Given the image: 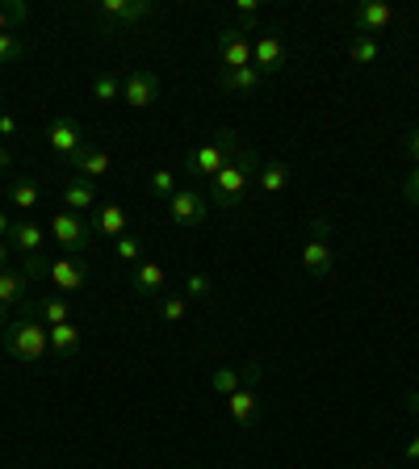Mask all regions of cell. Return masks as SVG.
<instances>
[{"mask_svg":"<svg viewBox=\"0 0 419 469\" xmlns=\"http://www.w3.org/2000/svg\"><path fill=\"white\" fill-rule=\"evenodd\" d=\"M5 243H9L13 251H22V256H34V251H43V227H38V222H13Z\"/></svg>","mask_w":419,"mask_h":469,"instance_id":"cell-18","label":"cell"},{"mask_svg":"<svg viewBox=\"0 0 419 469\" xmlns=\"http://www.w3.org/2000/svg\"><path fill=\"white\" fill-rule=\"evenodd\" d=\"M22 277H25V281H43V277H51V260H46L43 251L25 256V260H22Z\"/></svg>","mask_w":419,"mask_h":469,"instance_id":"cell-31","label":"cell"},{"mask_svg":"<svg viewBox=\"0 0 419 469\" xmlns=\"http://www.w3.org/2000/svg\"><path fill=\"white\" fill-rule=\"evenodd\" d=\"M243 382H248V369H231V365H219V369L210 373V390L222 394V398H227V394H235Z\"/></svg>","mask_w":419,"mask_h":469,"instance_id":"cell-25","label":"cell"},{"mask_svg":"<svg viewBox=\"0 0 419 469\" xmlns=\"http://www.w3.org/2000/svg\"><path fill=\"white\" fill-rule=\"evenodd\" d=\"M403 147H407V155L415 160V168H419V126H411L407 131V139H403Z\"/></svg>","mask_w":419,"mask_h":469,"instance_id":"cell-37","label":"cell"},{"mask_svg":"<svg viewBox=\"0 0 419 469\" xmlns=\"http://www.w3.org/2000/svg\"><path fill=\"white\" fill-rule=\"evenodd\" d=\"M219 84L227 93H256V88L265 84V76L256 67H235V72H219Z\"/></svg>","mask_w":419,"mask_h":469,"instance_id":"cell-21","label":"cell"},{"mask_svg":"<svg viewBox=\"0 0 419 469\" xmlns=\"http://www.w3.org/2000/svg\"><path fill=\"white\" fill-rule=\"evenodd\" d=\"M155 0H101L97 5V17L105 30H118V25H134V22H147V17H155Z\"/></svg>","mask_w":419,"mask_h":469,"instance_id":"cell-5","label":"cell"},{"mask_svg":"<svg viewBox=\"0 0 419 469\" xmlns=\"http://www.w3.org/2000/svg\"><path fill=\"white\" fill-rule=\"evenodd\" d=\"M9 243H5V239H0V273H5V269H9Z\"/></svg>","mask_w":419,"mask_h":469,"instance_id":"cell-44","label":"cell"},{"mask_svg":"<svg viewBox=\"0 0 419 469\" xmlns=\"http://www.w3.org/2000/svg\"><path fill=\"white\" fill-rule=\"evenodd\" d=\"M210 289H214V285H210L206 273H189L185 277V294L189 298H210Z\"/></svg>","mask_w":419,"mask_h":469,"instance_id":"cell-35","label":"cell"},{"mask_svg":"<svg viewBox=\"0 0 419 469\" xmlns=\"http://www.w3.org/2000/svg\"><path fill=\"white\" fill-rule=\"evenodd\" d=\"M25 17H30V9H25L22 0H13V5H0V34H13V25H22Z\"/></svg>","mask_w":419,"mask_h":469,"instance_id":"cell-30","label":"cell"},{"mask_svg":"<svg viewBox=\"0 0 419 469\" xmlns=\"http://www.w3.org/2000/svg\"><path fill=\"white\" fill-rule=\"evenodd\" d=\"M9 201L17 210H34L38 201H43V189H38V181H30V176H17L9 185Z\"/></svg>","mask_w":419,"mask_h":469,"instance_id":"cell-24","label":"cell"},{"mask_svg":"<svg viewBox=\"0 0 419 469\" xmlns=\"http://www.w3.org/2000/svg\"><path fill=\"white\" fill-rule=\"evenodd\" d=\"M390 22H395V5H390V0H361L353 9V30L369 34V38H377Z\"/></svg>","mask_w":419,"mask_h":469,"instance_id":"cell-12","label":"cell"},{"mask_svg":"<svg viewBox=\"0 0 419 469\" xmlns=\"http://www.w3.org/2000/svg\"><path fill=\"white\" fill-rule=\"evenodd\" d=\"M67 164L76 168V176L80 181H105V176H110V151H105V147H93V142H84V147H80L76 155H72V160H67Z\"/></svg>","mask_w":419,"mask_h":469,"instance_id":"cell-13","label":"cell"},{"mask_svg":"<svg viewBox=\"0 0 419 469\" xmlns=\"http://www.w3.org/2000/svg\"><path fill=\"white\" fill-rule=\"evenodd\" d=\"M302 264H307L310 277H331V269H336V248H331L327 219L310 222V239H307V248H302Z\"/></svg>","mask_w":419,"mask_h":469,"instance_id":"cell-4","label":"cell"},{"mask_svg":"<svg viewBox=\"0 0 419 469\" xmlns=\"http://www.w3.org/2000/svg\"><path fill=\"white\" fill-rule=\"evenodd\" d=\"M0 344H5V352H9L17 365H38V360L51 352V331H46V323L38 318V306L22 302V318H13L9 327L0 331Z\"/></svg>","mask_w":419,"mask_h":469,"instance_id":"cell-1","label":"cell"},{"mask_svg":"<svg viewBox=\"0 0 419 469\" xmlns=\"http://www.w3.org/2000/svg\"><path fill=\"white\" fill-rule=\"evenodd\" d=\"M51 281L63 289V294H76L89 285V264L80 260V256H63V260L51 264Z\"/></svg>","mask_w":419,"mask_h":469,"instance_id":"cell-15","label":"cell"},{"mask_svg":"<svg viewBox=\"0 0 419 469\" xmlns=\"http://www.w3.org/2000/svg\"><path fill=\"white\" fill-rule=\"evenodd\" d=\"M160 315H164L168 323H180V318L189 315V298H177V294H168L164 302H160Z\"/></svg>","mask_w":419,"mask_h":469,"instance_id":"cell-33","label":"cell"},{"mask_svg":"<svg viewBox=\"0 0 419 469\" xmlns=\"http://www.w3.org/2000/svg\"><path fill=\"white\" fill-rule=\"evenodd\" d=\"M256 172H260V151H256V147H243L231 164L210 181L206 201H210V206H219V210L239 206L243 197H248V185L256 181Z\"/></svg>","mask_w":419,"mask_h":469,"instance_id":"cell-2","label":"cell"},{"mask_svg":"<svg viewBox=\"0 0 419 469\" xmlns=\"http://www.w3.org/2000/svg\"><path fill=\"white\" fill-rule=\"evenodd\" d=\"M9 230H13V222H9V214L0 210V239H9Z\"/></svg>","mask_w":419,"mask_h":469,"instance_id":"cell-43","label":"cell"},{"mask_svg":"<svg viewBox=\"0 0 419 469\" xmlns=\"http://www.w3.org/2000/svg\"><path fill=\"white\" fill-rule=\"evenodd\" d=\"M252 67L260 72V76H273V72L286 67V46H281L277 34H260V38L252 43Z\"/></svg>","mask_w":419,"mask_h":469,"instance_id":"cell-14","label":"cell"},{"mask_svg":"<svg viewBox=\"0 0 419 469\" xmlns=\"http://www.w3.org/2000/svg\"><path fill=\"white\" fill-rule=\"evenodd\" d=\"M214 55L222 59V72H235V67H252V38L239 30V25H227L214 43Z\"/></svg>","mask_w":419,"mask_h":469,"instance_id":"cell-7","label":"cell"},{"mask_svg":"<svg viewBox=\"0 0 419 469\" xmlns=\"http://www.w3.org/2000/svg\"><path fill=\"white\" fill-rule=\"evenodd\" d=\"M89 230H97V235H113V239H122L126 235V210L122 206H101L97 214H93V222H89Z\"/></svg>","mask_w":419,"mask_h":469,"instance_id":"cell-19","label":"cell"},{"mask_svg":"<svg viewBox=\"0 0 419 469\" xmlns=\"http://www.w3.org/2000/svg\"><path fill=\"white\" fill-rule=\"evenodd\" d=\"M93 97H97V101H122V80L113 76V72L93 76Z\"/></svg>","mask_w":419,"mask_h":469,"instance_id":"cell-29","label":"cell"},{"mask_svg":"<svg viewBox=\"0 0 419 469\" xmlns=\"http://www.w3.org/2000/svg\"><path fill=\"white\" fill-rule=\"evenodd\" d=\"M256 382H260V365L252 360V365H248V382H243L235 394H227L231 419H235L239 427H252V424H256V406H260V403H256Z\"/></svg>","mask_w":419,"mask_h":469,"instance_id":"cell-9","label":"cell"},{"mask_svg":"<svg viewBox=\"0 0 419 469\" xmlns=\"http://www.w3.org/2000/svg\"><path fill=\"white\" fill-rule=\"evenodd\" d=\"M51 331V352L59 360H72L80 352V327L76 323H59V327H46Z\"/></svg>","mask_w":419,"mask_h":469,"instance_id":"cell-20","label":"cell"},{"mask_svg":"<svg viewBox=\"0 0 419 469\" xmlns=\"http://www.w3.org/2000/svg\"><path fill=\"white\" fill-rule=\"evenodd\" d=\"M22 298H25V277L13 273V269H5V273H0V302L22 306Z\"/></svg>","mask_w":419,"mask_h":469,"instance_id":"cell-26","label":"cell"},{"mask_svg":"<svg viewBox=\"0 0 419 469\" xmlns=\"http://www.w3.org/2000/svg\"><path fill=\"white\" fill-rule=\"evenodd\" d=\"M403 457H407V461H419V436H411V440H407V448H403Z\"/></svg>","mask_w":419,"mask_h":469,"instance_id":"cell-40","label":"cell"},{"mask_svg":"<svg viewBox=\"0 0 419 469\" xmlns=\"http://www.w3.org/2000/svg\"><path fill=\"white\" fill-rule=\"evenodd\" d=\"M5 327H9V306L0 302V331H5Z\"/></svg>","mask_w":419,"mask_h":469,"instance_id":"cell-45","label":"cell"},{"mask_svg":"<svg viewBox=\"0 0 419 469\" xmlns=\"http://www.w3.org/2000/svg\"><path fill=\"white\" fill-rule=\"evenodd\" d=\"M235 13H239V17H256V13H260V0H235Z\"/></svg>","mask_w":419,"mask_h":469,"instance_id":"cell-38","label":"cell"},{"mask_svg":"<svg viewBox=\"0 0 419 469\" xmlns=\"http://www.w3.org/2000/svg\"><path fill=\"white\" fill-rule=\"evenodd\" d=\"M113 251H118L122 264H139V260H143V243L134 239V235H122V239L113 243Z\"/></svg>","mask_w":419,"mask_h":469,"instance_id":"cell-32","label":"cell"},{"mask_svg":"<svg viewBox=\"0 0 419 469\" xmlns=\"http://www.w3.org/2000/svg\"><path fill=\"white\" fill-rule=\"evenodd\" d=\"M43 323L46 327H59V323H72V306H67V298H46L43 302Z\"/></svg>","mask_w":419,"mask_h":469,"instance_id":"cell-27","label":"cell"},{"mask_svg":"<svg viewBox=\"0 0 419 469\" xmlns=\"http://www.w3.org/2000/svg\"><path fill=\"white\" fill-rule=\"evenodd\" d=\"M51 235H55V239L63 243L67 251H84L93 243L89 222L80 219V214H72V210H59L55 219H51Z\"/></svg>","mask_w":419,"mask_h":469,"instance_id":"cell-11","label":"cell"},{"mask_svg":"<svg viewBox=\"0 0 419 469\" xmlns=\"http://www.w3.org/2000/svg\"><path fill=\"white\" fill-rule=\"evenodd\" d=\"M235 155H239V139H235L231 126H222V131H214V139H210V142L193 147V151L185 155V164H180V168H185L193 181H214L222 168L231 164Z\"/></svg>","mask_w":419,"mask_h":469,"instance_id":"cell-3","label":"cell"},{"mask_svg":"<svg viewBox=\"0 0 419 469\" xmlns=\"http://www.w3.org/2000/svg\"><path fill=\"white\" fill-rule=\"evenodd\" d=\"M147 189H151L160 201H168V197L177 193V172H172V168H155L151 181H147Z\"/></svg>","mask_w":419,"mask_h":469,"instance_id":"cell-28","label":"cell"},{"mask_svg":"<svg viewBox=\"0 0 419 469\" xmlns=\"http://www.w3.org/2000/svg\"><path fill=\"white\" fill-rule=\"evenodd\" d=\"M155 97H160V76L147 72V67H139V72H131V76L122 80V101L131 110H151Z\"/></svg>","mask_w":419,"mask_h":469,"instance_id":"cell-8","label":"cell"},{"mask_svg":"<svg viewBox=\"0 0 419 469\" xmlns=\"http://www.w3.org/2000/svg\"><path fill=\"white\" fill-rule=\"evenodd\" d=\"M25 55V43L17 34H0V64H13V59Z\"/></svg>","mask_w":419,"mask_h":469,"instance_id":"cell-34","label":"cell"},{"mask_svg":"<svg viewBox=\"0 0 419 469\" xmlns=\"http://www.w3.org/2000/svg\"><path fill=\"white\" fill-rule=\"evenodd\" d=\"M407 411L415 415V424H419V390H411V394H407Z\"/></svg>","mask_w":419,"mask_h":469,"instance_id":"cell-42","label":"cell"},{"mask_svg":"<svg viewBox=\"0 0 419 469\" xmlns=\"http://www.w3.org/2000/svg\"><path fill=\"white\" fill-rule=\"evenodd\" d=\"M0 134H5V139L17 134V118H13V113H0Z\"/></svg>","mask_w":419,"mask_h":469,"instance_id":"cell-39","label":"cell"},{"mask_svg":"<svg viewBox=\"0 0 419 469\" xmlns=\"http://www.w3.org/2000/svg\"><path fill=\"white\" fill-rule=\"evenodd\" d=\"M164 277L168 273L155 260H139L131 269V289H134V294H143V298H155L160 289H164Z\"/></svg>","mask_w":419,"mask_h":469,"instance_id":"cell-16","label":"cell"},{"mask_svg":"<svg viewBox=\"0 0 419 469\" xmlns=\"http://www.w3.org/2000/svg\"><path fill=\"white\" fill-rule=\"evenodd\" d=\"M206 214H210V201L198 189H177V193L168 197V219L177 222V227L198 230L201 222H206Z\"/></svg>","mask_w":419,"mask_h":469,"instance_id":"cell-6","label":"cell"},{"mask_svg":"<svg viewBox=\"0 0 419 469\" xmlns=\"http://www.w3.org/2000/svg\"><path fill=\"white\" fill-rule=\"evenodd\" d=\"M46 142H51V151L59 155V160H72V155L84 147V126H80L72 113H63V118L51 122V131H46Z\"/></svg>","mask_w":419,"mask_h":469,"instance_id":"cell-10","label":"cell"},{"mask_svg":"<svg viewBox=\"0 0 419 469\" xmlns=\"http://www.w3.org/2000/svg\"><path fill=\"white\" fill-rule=\"evenodd\" d=\"M9 168H13V155H9V147L0 142V172H9Z\"/></svg>","mask_w":419,"mask_h":469,"instance_id":"cell-41","label":"cell"},{"mask_svg":"<svg viewBox=\"0 0 419 469\" xmlns=\"http://www.w3.org/2000/svg\"><path fill=\"white\" fill-rule=\"evenodd\" d=\"M256 185H260V193H281V189L289 185V164H281V160H268V164H260V172H256Z\"/></svg>","mask_w":419,"mask_h":469,"instance_id":"cell-23","label":"cell"},{"mask_svg":"<svg viewBox=\"0 0 419 469\" xmlns=\"http://www.w3.org/2000/svg\"><path fill=\"white\" fill-rule=\"evenodd\" d=\"M403 193H407L411 206H419V168H411V176L403 181Z\"/></svg>","mask_w":419,"mask_h":469,"instance_id":"cell-36","label":"cell"},{"mask_svg":"<svg viewBox=\"0 0 419 469\" xmlns=\"http://www.w3.org/2000/svg\"><path fill=\"white\" fill-rule=\"evenodd\" d=\"M348 59H353L356 67H374L377 59H382V43L369 38V34H353V38H348Z\"/></svg>","mask_w":419,"mask_h":469,"instance_id":"cell-22","label":"cell"},{"mask_svg":"<svg viewBox=\"0 0 419 469\" xmlns=\"http://www.w3.org/2000/svg\"><path fill=\"white\" fill-rule=\"evenodd\" d=\"M63 206L72 210V214H84V210H93L97 206V185L93 181H67L63 185Z\"/></svg>","mask_w":419,"mask_h":469,"instance_id":"cell-17","label":"cell"}]
</instances>
